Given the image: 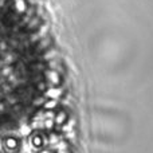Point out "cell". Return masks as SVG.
Returning a JSON list of instances; mask_svg holds the SVG:
<instances>
[{
  "label": "cell",
  "mask_w": 153,
  "mask_h": 153,
  "mask_svg": "<svg viewBox=\"0 0 153 153\" xmlns=\"http://www.w3.org/2000/svg\"><path fill=\"white\" fill-rule=\"evenodd\" d=\"M20 138L13 134H7L1 140V149L4 153H18L20 151Z\"/></svg>",
  "instance_id": "cell-1"
},
{
  "label": "cell",
  "mask_w": 153,
  "mask_h": 153,
  "mask_svg": "<svg viewBox=\"0 0 153 153\" xmlns=\"http://www.w3.org/2000/svg\"><path fill=\"white\" fill-rule=\"evenodd\" d=\"M43 143H45V140H43V137L40 134H34L31 137V145H32V148H35V149L42 148Z\"/></svg>",
  "instance_id": "cell-2"
}]
</instances>
